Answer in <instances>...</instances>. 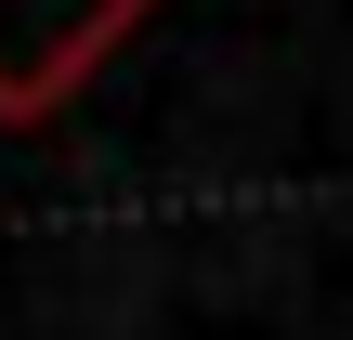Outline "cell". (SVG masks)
Returning <instances> with one entry per match:
<instances>
[{"instance_id": "cell-1", "label": "cell", "mask_w": 353, "mask_h": 340, "mask_svg": "<svg viewBox=\"0 0 353 340\" xmlns=\"http://www.w3.org/2000/svg\"><path fill=\"white\" fill-rule=\"evenodd\" d=\"M144 13H157V0H0V118H13V131L52 118Z\"/></svg>"}]
</instances>
